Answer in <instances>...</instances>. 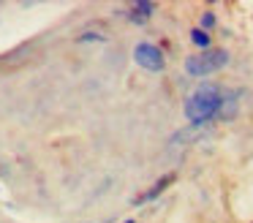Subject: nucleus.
<instances>
[{
	"mask_svg": "<svg viewBox=\"0 0 253 223\" xmlns=\"http://www.w3.org/2000/svg\"><path fill=\"white\" fill-rule=\"evenodd\" d=\"M223 103H226V98L218 85H202L185 101V117L191 125H204L223 112Z\"/></svg>",
	"mask_w": 253,
	"mask_h": 223,
	"instance_id": "nucleus-1",
	"label": "nucleus"
},
{
	"mask_svg": "<svg viewBox=\"0 0 253 223\" xmlns=\"http://www.w3.org/2000/svg\"><path fill=\"white\" fill-rule=\"evenodd\" d=\"M226 63H229V52H226V49L210 46L199 54H191V57L185 60V71L191 76H210V74H215V71H220Z\"/></svg>",
	"mask_w": 253,
	"mask_h": 223,
	"instance_id": "nucleus-2",
	"label": "nucleus"
},
{
	"mask_svg": "<svg viewBox=\"0 0 253 223\" xmlns=\"http://www.w3.org/2000/svg\"><path fill=\"white\" fill-rule=\"evenodd\" d=\"M133 60H136L142 68H147V71H161L164 68V52H161L155 44H150V41L136 44V49H133Z\"/></svg>",
	"mask_w": 253,
	"mask_h": 223,
	"instance_id": "nucleus-3",
	"label": "nucleus"
},
{
	"mask_svg": "<svg viewBox=\"0 0 253 223\" xmlns=\"http://www.w3.org/2000/svg\"><path fill=\"white\" fill-rule=\"evenodd\" d=\"M171 179H174V174H169V177H161L158 182H155L153 188L147 190V193H142V196H139V199H136V204H144V201H153L158 193H164V188H169V185H171Z\"/></svg>",
	"mask_w": 253,
	"mask_h": 223,
	"instance_id": "nucleus-4",
	"label": "nucleus"
},
{
	"mask_svg": "<svg viewBox=\"0 0 253 223\" xmlns=\"http://www.w3.org/2000/svg\"><path fill=\"white\" fill-rule=\"evenodd\" d=\"M153 8H155V5L150 3V0H147V3H136V5L131 8V16H128V19H131V22H136V25H142V22H147V19H150Z\"/></svg>",
	"mask_w": 253,
	"mask_h": 223,
	"instance_id": "nucleus-5",
	"label": "nucleus"
},
{
	"mask_svg": "<svg viewBox=\"0 0 253 223\" xmlns=\"http://www.w3.org/2000/svg\"><path fill=\"white\" fill-rule=\"evenodd\" d=\"M191 41L196 44V46H202V49H210V36H207V30H202V27H196V30L191 33Z\"/></svg>",
	"mask_w": 253,
	"mask_h": 223,
	"instance_id": "nucleus-6",
	"label": "nucleus"
},
{
	"mask_svg": "<svg viewBox=\"0 0 253 223\" xmlns=\"http://www.w3.org/2000/svg\"><path fill=\"white\" fill-rule=\"evenodd\" d=\"M212 25H215V16L207 11V14L202 16V30H207V27H212Z\"/></svg>",
	"mask_w": 253,
	"mask_h": 223,
	"instance_id": "nucleus-7",
	"label": "nucleus"
},
{
	"mask_svg": "<svg viewBox=\"0 0 253 223\" xmlns=\"http://www.w3.org/2000/svg\"><path fill=\"white\" fill-rule=\"evenodd\" d=\"M79 41H104V36H98V33H84Z\"/></svg>",
	"mask_w": 253,
	"mask_h": 223,
	"instance_id": "nucleus-8",
	"label": "nucleus"
},
{
	"mask_svg": "<svg viewBox=\"0 0 253 223\" xmlns=\"http://www.w3.org/2000/svg\"><path fill=\"white\" fill-rule=\"evenodd\" d=\"M126 223H133V221H126Z\"/></svg>",
	"mask_w": 253,
	"mask_h": 223,
	"instance_id": "nucleus-9",
	"label": "nucleus"
}]
</instances>
